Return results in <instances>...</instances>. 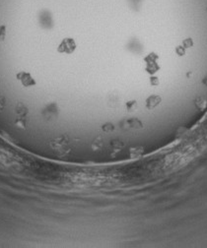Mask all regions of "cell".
Instances as JSON below:
<instances>
[{
  "mask_svg": "<svg viewBox=\"0 0 207 248\" xmlns=\"http://www.w3.org/2000/svg\"><path fill=\"white\" fill-rule=\"evenodd\" d=\"M5 37V28L0 27V40H2Z\"/></svg>",
  "mask_w": 207,
  "mask_h": 248,
  "instance_id": "cell-6",
  "label": "cell"
},
{
  "mask_svg": "<svg viewBox=\"0 0 207 248\" xmlns=\"http://www.w3.org/2000/svg\"><path fill=\"white\" fill-rule=\"evenodd\" d=\"M124 125L128 126L129 128H141L142 127V123L139 120H137V119H130V120L124 121Z\"/></svg>",
  "mask_w": 207,
  "mask_h": 248,
  "instance_id": "cell-3",
  "label": "cell"
},
{
  "mask_svg": "<svg viewBox=\"0 0 207 248\" xmlns=\"http://www.w3.org/2000/svg\"><path fill=\"white\" fill-rule=\"evenodd\" d=\"M15 124L20 128H25L26 127V118L25 117H18L15 120Z\"/></svg>",
  "mask_w": 207,
  "mask_h": 248,
  "instance_id": "cell-4",
  "label": "cell"
},
{
  "mask_svg": "<svg viewBox=\"0 0 207 248\" xmlns=\"http://www.w3.org/2000/svg\"><path fill=\"white\" fill-rule=\"evenodd\" d=\"M103 130L106 132H108V131H112L114 130V126L111 125V124H106V125L103 127Z\"/></svg>",
  "mask_w": 207,
  "mask_h": 248,
  "instance_id": "cell-5",
  "label": "cell"
},
{
  "mask_svg": "<svg viewBox=\"0 0 207 248\" xmlns=\"http://www.w3.org/2000/svg\"><path fill=\"white\" fill-rule=\"evenodd\" d=\"M16 113H17L18 117H25L26 114L28 113V109L24 104L18 103L16 106Z\"/></svg>",
  "mask_w": 207,
  "mask_h": 248,
  "instance_id": "cell-2",
  "label": "cell"
},
{
  "mask_svg": "<svg viewBox=\"0 0 207 248\" xmlns=\"http://www.w3.org/2000/svg\"><path fill=\"white\" fill-rule=\"evenodd\" d=\"M17 78L22 83V85L25 86V87H31V86H34L35 84L34 79L32 78V76L30 75L29 73H27V72L18 73L17 74Z\"/></svg>",
  "mask_w": 207,
  "mask_h": 248,
  "instance_id": "cell-1",
  "label": "cell"
}]
</instances>
